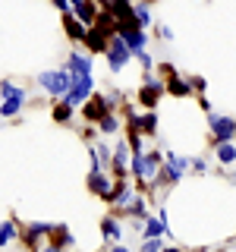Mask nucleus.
Returning <instances> with one entry per match:
<instances>
[{
    "instance_id": "obj_1",
    "label": "nucleus",
    "mask_w": 236,
    "mask_h": 252,
    "mask_svg": "<svg viewBox=\"0 0 236 252\" xmlns=\"http://www.w3.org/2000/svg\"><path fill=\"white\" fill-rule=\"evenodd\" d=\"M94 92V79L91 76H69V92L63 98V104H69L76 110V104H85Z\"/></svg>"
},
{
    "instance_id": "obj_2",
    "label": "nucleus",
    "mask_w": 236,
    "mask_h": 252,
    "mask_svg": "<svg viewBox=\"0 0 236 252\" xmlns=\"http://www.w3.org/2000/svg\"><path fill=\"white\" fill-rule=\"evenodd\" d=\"M38 82H41L44 92H51V98H66L69 69H47V73H38Z\"/></svg>"
},
{
    "instance_id": "obj_3",
    "label": "nucleus",
    "mask_w": 236,
    "mask_h": 252,
    "mask_svg": "<svg viewBox=\"0 0 236 252\" xmlns=\"http://www.w3.org/2000/svg\"><path fill=\"white\" fill-rule=\"evenodd\" d=\"M132 173H136L139 180H145V183H151L157 173H161V158H157L154 152L132 155Z\"/></svg>"
},
{
    "instance_id": "obj_4",
    "label": "nucleus",
    "mask_w": 236,
    "mask_h": 252,
    "mask_svg": "<svg viewBox=\"0 0 236 252\" xmlns=\"http://www.w3.org/2000/svg\"><path fill=\"white\" fill-rule=\"evenodd\" d=\"M107 66H110V73H123L126 69V63L132 60V54H129V47L123 44V38H110V44H107Z\"/></svg>"
},
{
    "instance_id": "obj_5",
    "label": "nucleus",
    "mask_w": 236,
    "mask_h": 252,
    "mask_svg": "<svg viewBox=\"0 0 236 252\" xmlns=\"http://www.w3.org/2000/svg\"><path fill=\"white\" fill-rule=\"evenodd\" d=\"M164 94V85L157 82V79L151 76V73H145V82H142V92H139V101L145 104L148 110H154V104H157V98Z\"/></svg>"
},
{
    "instance_id": "obj_6",
    "label": "nucleus",
    "mask_w": 236,
    "mask_h": 252,
    "mask_svg": "<svg viewBox=\"0 0 236 252\" xmlns=\"http://www.w3.org/2000/svg\"><path fill=\"white\" fill-rule=\"evenodd\" d=\"M110 104H114V101H110V98H101V94H94V98H88V101H85V110H82V114H85V120H104V117H107V110H110Z\"/></svg>"
},
{
    "instance_id": "obj_7",
    "label": "nucleus",
    "mask_w": 236,
    "mask_h": 252,
    "mask_svg": "<svg viewBox=\"0 0 236 252\" xmlns=\"http://www.w3.org/2000/svg\"><path fill=\"white\" fill-rule=\"evenodd\" d=\"M211 136H214L217 145L220 142H230L236 136V123L230 120V117H211Z\"/></svg>"
},
{
    "instance_id": "obj_8",
    "label": "nucleus",
    "mask_w": 236,
    "mask_h": 252,
    "mask_svg": "<svg viewBox=\"0 0 236 252\" xmlns=\"http://www.w3.org/2000/svg\"><path fill=\"white\" fill-rule=\"evenodd\" d=\"M76 16L79 22H88V26H94V19H98V3H91V0H73V10H69Z\"/></svg>"
},
{
    "instance_id": "obj_9",
    "label": "nucleus",
    "mask_w": 236,
    "mask_h": 252,
    "mask_svg": "<svg viewBox=\"0 0 236 252\" xmlns=\"http://www.w3.org/2000/svg\"><path fill=\"white\" fill-rule=\"evenodd\" d=\"M69 76H91V57L82 51H73L69 54Z\"/></svg>"
},
{
    "instance_id": "obj_10",
    "label": "nucleus",
    "mask_w": 236,
    "mask_h": 252,
    "mask_svg": "<svg viewBox=\"0 0 236 252\" xmlns=\"http://www.w3.org/2000/svg\"><path fill=\"white\" fill-rule=\"evenodd\" d=\"M85 44H88V51H91V54H107L110 38H107L101 29H94V26H91L88 32H85Z\"/></svg>"
},
{
    "instance_id": "obj_11",
    "label": "nucleus",
    "mask_w": 236,
    "mask_h": 252,
    "mask_svg": "<svg viewBox=\"0 0 236 252\" xmlns=\"http://www.w3.org/2000/svg\"><path fill=\"white\" fill-rule=\"evenodd\" d=\"M126 158H129V145H126V139H123L114 152V161H110V170H114L117 180H126Z\"/></svg>"
},
{
    "instance_id": "obj_12",
    "label": "nucleus",
    "mask_w": 236,
    "mask_h": 252,
    "mask_svg": "<svg viewBox=\"0 0 236 252\" xmlns=\"http://www.w3.org/2000/svg\"><path fill=\"white\" fill-rule=\"evenodd\" d=\"M88 189L107 202V199H110V189H114V186H110V180H107L101 170H94V173H88Z\"/></svg>"
},
{
    "instance_id": "obj_13",
    "label": "nucleus",
    "mask_w": 236,
    "mask_h": 252,
    "mask_svg": "<svg viewBox=\"0 0 236 252\" xmlns=\"http://www.w3.org/2000/svg\"><path fill=\"white\" fill-rule=\"evenodd\" d=\"M164 220H167V215H161V218H148V220H145V240H157V236L167 230V224H164Z\"/></svg>"
},
{
    "instance_id": "obj_14",
    "label": "nucleus",
    "mask_w": 236,
    "mask_h": 252,
    "mask_svg": "<svg viewBox=\"0 0 236 252\" xmlns=\"http://www.w3.org/2000/svg\"><path fill=\"white\" fill-rule=\"evenodd\" d=\"M0 94H3L6 101H26V89H19V85H13L10 79H3V82H0Z\"/></svg>"
},
{
    "instance_id": "obj_15",
    "label": "nucleus",
    "mask_w": 236,
    "mask_h": 252,
    "mask_svg": "<svg viewBox=\"0 0 236 252\" xmlns=\"http://www.w3.org/2000/svg\"><path fill=\"white\" fill-rule=\"evenodd\" d=\"M63 26H66V35L76 38V41H85V26L76 19L73 13H66V19H63Z\"/></svg>"
},
{
    "instance_id": "obj_16",
    "label": "nucleus",
    "mask_w": 236,
    "mask_h": 252,
    "mask_svg": "<svg viewBox=\"0 0 236 252\" xmlns=\"http://www.w3.org/2000/svg\"><path fill=\"white\" fill-rule=\"evenodd\" d=\"M132 13H136V22H139V29H142V32L151 26V13H148V6H145V3H132Z\"/></svg>"
},
{
    "instance_id": "obj_17",
    "label": "nucleus",
    "mask_w": 236,
    "mask_h": 252,
    "mask_svg": "<svg viewBox=\"0 0 236 252\" xmlns=\"http://www.w3.org/2000/svg\"><path fill=\"white\" fill-rule=\"evenodd\" d=\"M126 215L142 218V215H145V199H139V195H129V199H126Z\"/></svg>"
},
{
    "instance_id": "obj_18",
    "label": "nucleus",
    "mask_w": 236,
    "mask_h": 252,
    "mask_svg": "<svg viewBox=\"0 0 236 252\" xmlns=\"http://www.w3.org/2000/svg\"><path fill=\"white\" fill-rule=\"evenodd\" d=\"M167 92L179 94V98H186V94H189V82H183V79L173 73V76H170V82H167Z\"/></svg>"
},
{
    "instance_id": "obj_19",
    "label": "nucleus",
    "mask_w": 236,
    "mask_h": 252,
    "mask_svg": "<svg viewBox=\"0 0 236 252\" xmlns=\"http://www.w3.org/2000/svg\"><path fill=\"white\" fill-rule=\"evenodd\" d=\"M217 158H220L224 164L236 161V145H233V142H220V145H217Z\"/></svg>"
},
{
    "instance_id": "obj_20",
    "label": "nucleus",
    "mask_w": 236,
    "mask_h": 252,
    "mask_svg": "<svg viewBox=\"0 0 236 252\" xmlns=\"http://www.w3.org/2000/svg\"><path fill=\"white\" fill-rule=\"evenodd\" d=\"M13 236H16V224L13 220H3V224H0V246H6Z\"/></svg>"
},
{
    "instance_id": "obj_21",
    "label": "nucleus",
    "mask_w": 236,
    "mask_h": 252,
    "mask_svg": "<svg viewBox=\"0 0 236 252\" xmlns=\"http://www.w3.org/2000/svg\"><path fill=\"white\" fill-rule=\"evenodd\" d=\"M101 230H104L107 240H117V236H120V227H117L114 218H104V220H101Z\"/></svg>"
},
{
    "instance_id": "obj_22",
    "label": "nucleus",
    "mask_w": 236,
    "mask_h": 252,
    "mask_svg": "<svg viewBox=\"0 0 236 252\" xmlns=\"http://www.w3.org/2000/svg\"><path fill=\"white\" fill-rule=\"evenodd\" d=\"M69 117H73V107H69V104H57V107H54V120H57V123H69Z\"/></svg>"
},
{
    "instance_id": "obj_23",
    "label": "nucleus",
    "mask_w": 236,
    "mask_h": 252,
    "mask_svg": "<svg viewBox=\"0 0 236 252\" xmlns=\"http://www.w3.org/2000/svg\"><path fill=\"white\" fill-rule=\"evenodd\" d=\"M19 107H22L19 101H3V104H0V117H13Z\"/></svg>"
},
{
    "instance_id": "obj_24",
    "label": "nucleus",
    "mask_w": 236,
    "mask_h": 252,
    "mask_svg": "<svg viewBox=\"0 0 236 252\" xmlns=\"http://www.w3.org/2000/svg\"><path fill=\"white\" fill-rule=\"evenodd\" d=\"M117 126H120V123H117V117H104V120H101V129H104V132H117Z\"/></svg>"
},
{
    "instance_id": "obj_25",
    "label": "nucleus",
    "mask_w": 236,
    "mask_h": 252,
    "mask_svg": "<svg viewBox=\"0 0 236 252\" xmlns=\"http://www.w3.org/2000/svg\"><path fill=\"white\" fill-rule=\"evenodd\" d=\"M161 240H145V246H142V252H161Z\"/></svg>"
},
{
    "instance_id": "obj_26",
    "label": "nucleus",
    "mask_w": 236,
    "mask_h": 252,
    "mask_svg": "<svg viewBox=\"0 0 236 252\" xmlns=\"http://www.w3.org/2000/svg\"><path fill=\"white\" fill-rule=\"evenodd\" d=\"M94 152H98V161H101V164H107V161H110V148H107V145L94 148Z\"/></svg>"
},
{
    "instance_id": "obj_27",
    "label": "nucleus",
    "mask_w": 236,
    "mask_h": 252,
    "mask_svg": "<svg viewBox=\"0 0 236 252\" xmlns=\"http://www.w3.org/2000/svg\"><path fill=\"white\" fill-rule=\"evenodd\" d=\"M189 89H202V92H205V79H199V76H192V79H189Z\"/></svg>"
},
{
    "instance_id": "obj_28",
    "label": "nucleus",
    "mask_w": 236,
    "mask_h": 252,
    "mask_svg": "<svg viewBox=\"0 0 236 252\" xmlns=\"http://www.w3.org/2000/svg\"><path fill=\"white\" fill-rule=\"evenodd\" d=\"M192 167H195V170H202V173H205V170H208V164H205V161H202V158H195V161H192Z\"/></svg>"
},
{
    "instance_id": "obj_29",
    "label": "nucleus",
    "mask_w": 236,
    "mask_h": 252,
    "mask_svg": "<svg viewBox=\"0 0 236 252\" xmlns=\"http://www.w3.org/2000/svg\"><path fill=\"white\" fill-rule=\"evenodd\" d=\"M110 252H129V249H123V246H114V249H110Z\"/></svg>"
}]
</instances>
